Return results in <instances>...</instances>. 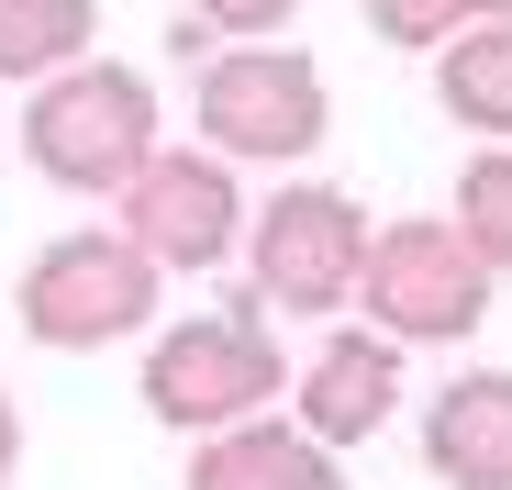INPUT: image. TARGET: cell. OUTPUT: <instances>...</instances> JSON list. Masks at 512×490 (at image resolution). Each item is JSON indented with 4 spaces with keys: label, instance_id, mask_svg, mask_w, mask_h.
<instances>
[{
    "label": "cell",
    "instance_id": "cell-1",
    "mask_svg": "<svg viewBox=\"0 0 512 490\" xmlns=\"http://www.w3.org/2000/svg\"><path fill=\"white\" fill-rule=\"evenodd\" d=\"M156 78L123 67V56H78L56 78H34V101H23V156H34V179L78 190V201H123L145 168H156Z\"/></svg>",
    "mask_w": 512,
    "mask_h": 490
},
{
    "label": "cell",
    "instance_id": "cell-2",
    "mask_svg": "<svg viewBox=\"0 0 512 490\" xmlns=\"http://www.w3.org/2000/svg\"><path fill=\"white\" fill-rule=\"evenodd\" d=\"M301 368L279 357L268 335V301H223V312H179L167 335H145V413L167 435H223V424H256L268 401L290 390Z\"/></svg>",
    "mask_w": 512,
    "mask_h": 490
},
{
    "label": "cell",
    "instance_id": "cell-3",
    "mask_svg": "<svg viewBox=\"0 0 512 490\" xmlns=\"http://www.w3.org/2000/svg\"><path fill=\"white\" fill-rule=\"evenodd\" d=\"M156 290H167V268L145 257L123 223H78V234H56V245L23 257L12 323H23L34 346H56V357H90V346L145 335V323H156Z\"/></svg>",
    "mask_w": 512,
    "mask_h": 490
},
{
    "label": "cell",
    "instance_id": "cell-4",
    "mask_svg": "<svg viewBox=\"0 0 512 490\" xmlns=\"http://www.w3.org/2000/svg\"><path fill=\"white\" fill-rule=\"evenodd\" d=\"M190 123L212 156H234V168H301V156L334 134V90H323V67L301 45H223L201 67V90H190Z\"/></svg>",
    "mask_w": 512,
    "mask_h": 490
},
{
    "label": "cell",
    "instance_id": "cell-5",
    "mask_svg": "<svg viewBox=\"0 0 512 490\" xmlns=\"http://www.w3.org/2000/svg\"><path fill=\"white\" fill-rule=\"evenodd\" d=\"M490 279H501V268L468 245L457 212H401V223H379V245H368L357 312L379 323V335H401V346H457V335L490 323Z\"/></svg>",
    "mask_w": 512,
    "mask_h": 490
},
{
    "label": "cell",
    "instance_id": "cell-6",
    "mask_svg": "<svg viewBox=\"0 0 512 490\" xmlns=\"http://www.w3.org/2000/svg\"><path fill=\"white\" fill-rule=\"evenodd\" d=\"M368 245H379V223L357 212V190L290 179V190H268V212L245 223L256 301L268 312H346L357 279H368Z\"/></svg>",
    "mask_w": 512,
    "mask_h": 490
},
{
    "label": "cell",
    "instance_id": "cell-7",
    "mask_svg": "<svg viewBox=\"0 0 512 490\" xmlns=\"http://www.w3.org/2000/svg\"><path fill=\"white\" fill-rule=\"evenodd\" d=\"M112 212H123V234L145 245L167 279L223 268L234 245H245V223H256L245 190H234V156H212V145H156V168H145Z\"/></svg>",
    "mask_w": 512,
    "mask_h": 490
},
{
    "label": "cell",
    "instance_id": "cell-8",
    "mask_svg": "<svg viewBox=\"0 0 512 490\" xmlns=\"http://www.w3.org/2000/svg\"><path fill=\"white\" fill-rule=\"evenodd\" d=\"M290 413L346 457V446H368L390 413H401V335H379V323H334V335L301 357V379H290Z\"/></svg>",
    "mask_w": 512,
    "mask_h": 490
},
{
    "label": "cell",
    "instance_id": "cell-9",
    "mask_svg": "<svg viewBox=\"0 0 512 490\" xmlns=\"http://www.w3.org/2000/svg\"><path fill=\"white\" fill-rule=\"evenodd\" d=\"M423 468L446 490H512V368H468L423 401Z\"/></svg>",
    "mask_w": 512,
    "mask_h": 490
},
{
    "label": "cell",
    "instance_id": "cell-10",
    "mask_svg": "<svg viewBox=\"0 0 512 490\" xmlns=\"http://www.w3.org/2000/svg\"><path fill=\"white\" fill-rule=\"evenodd\" d=\"M190 490H346V468L301 413H256L190 446Z\"/></svg>",
    "mask_w": 512,
    "mask_h": 490
},
{
    "label": "cell",
    "instance_id": "cell-11",
    "mask_svg": "<svg viewBox=\"0 0 512 490\" xmlns=\"http://www.w3.org/2000/svg\"><path fill=\"white\" fill-rule=\"evenodd\" d=\"M435 101H446L457 134L512 145V12H501V23H468V34L435 56Z\"/></svg>",
    "mask_w": 512,
    "mask_h": 490
},
{
    "label": "cell",
    "instance_id": "cell-12",
    "mask_svg": "<svg viewBox=\"0 0 512 490\" xmlns=\"http://www.w3.org/2000/svg\"><path fill=\"white\" fill-rule=\"evenodd\" d=\"M101 45V0H0V78H56Z\"/></svg>",
    "mask_w": 512,
    "mask_h": 490
},
{
    "label": "cell",
    "instance_id": "cell-13",
    "mask_svg": "<svg viewBox=\"0 0 512 490\" xmlns=\"http://www.w3.org/2000/svg\"><path fill=\"white\" fill-rule=\"evenodd\" d=\"M379 45H412V56H446L468 23H501L512 0H357Z\"/></svg>",
    "mask_w": 512,
    "mask_h": 490
},
{
    "label": "cell",
    "instance_id": "cell-14",
    "mask_svg": "<svg viewBox=\"0 0 512 490\" xmlns=\"http://www.w3.org/2000/svg\"><path fill=\"white\" fill-rule=\"evenodd\" d=\"M457 223H468V245L512 279V145H479L468 156V179H457Z\"/></svg>",
    "mask_w": 512,
    "mask_h": 490
},
{
    "label": "cell",
    "instance_id": "cell-15",
    "mask_svg": "<svg viewBox=\"0 0 512 490\" xmlns=\"http://www.w3.org/2000/svg\"><path fill=\"white\" fill-rule=\"evenodd\" d=\"M179 12H201L212 34H234V45H256V34H279L301 0H179Z\"/></svg>",
    "mask_w": 512,
    "mask_h": 490
},
{
    "label": "cell",
    "instance_id": "cell-16",
    "mask_svg": "<svg viewBox=\"0 0 512 490\" xmlns=\"http://www.w3.org/2000/svg\"><path fill=\"white\" fill-rule=\"evenodd\" d=\"M12 457H23V401L0 390V490H12Z\"/></svg>",
    "mask_w": 512,
    "mask_h": 490
}]
</instances>
